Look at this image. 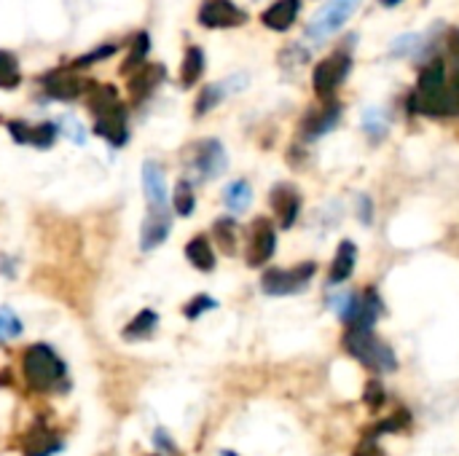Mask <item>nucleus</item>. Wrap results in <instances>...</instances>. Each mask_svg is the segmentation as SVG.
I'll return each instance as SVG.
<instances>
[{
    "mask_svg": "<svg viewBox=\"0 0 459 456\" xmlns=\"http://www.w3.org/2000/svg\"><path fill=\"white\" fill-rule=\"evenodd\" d=\"M17 336H22V320L9 306H4L0 309V341H9Z\"/></svg>",
    "mask_w": 459,
    "mask_h": 456,
    "instance_id": "obj_30",
    "label": "nucleus"
},
{
    "mask_svg": "<svg viewBox=\"0 0 459 456\" xmlns=\"http://www.w3.org/2000/svg\"><path fill=\"white\" fill-rule=\"evenodd\" d=\"M274 250H277V231H274L271 220L258 218L250 228V239H247V266L258 268L263 263L271 260Z\"/></svg>",
    "mask_w": 459,
    "mask_h": 456,
    "instance_id": "obj_8",
    "label": "nucleus"
},
{
    "mask_svg": "<svg viewBox=\"0 0 459 456\" xmlns=\"http://www.w3.org/2000/svg\"><path fill=\"white\" fill-rule=\"evenodd\" d=\"M247 22V14L231 4V0H202L199 6V25L210 27V30H229V27H239Z\"/></svg>",
    "mask_w": 459,
    "mask_h": 456,
    "instance_id": "obj_7",
    "label": "nucleus"
},
{
    "mask_svg": "<svg viewBox=\"0 0 459 456\" xmlns=\"http://www.w3.org/2000/svg\"><path fill=\"white\" fill-rule=\"evenodd\" d=\"M223 202L229 207L231 215H242L247 213V207L253 205V189H250V182L247 180H231L226 191H223Z\"/></svg>",
    "mask_w": 459,
    "mask_h": 456,
    "instance_id": "obj_22",
    "label": "nucleus"
},
{
    "mask_svg": "<svg viewBox=\"0 0 459 456\" xmlns=\"http://www.w3.org/2000/svg\"><path fill=\"white\" fill-rule=\"evenodd\" d=\"M242 86H247V78H245V75H231V78L223 81V83H210V86H205L202 95H199V100H197V116L210 113L215 105L223 103L226 95H231V91H239Z\"/></svg>",
    "mask_w": 459,
    "mask_h": 456,
    "instance_id": "obj_17",
    "label": "nucleus"
},
{
    "mask_svg": "<svg viewBox=\"0 0 459 456\" xmlns=\"http://www.w3.org/2000/svg\"><path fill=\"white\" fill-rule=\"evenodd\" d=\"M354 215H357V220L362 226H371V220H374V202H371V197H365V194L354 197Z\"/></svg>",
    "mask_w": 459,
    "mask_h": 456,
    "instance_id": "obj_33",
    "label": "nucleus"
},
{
    "mask_svg": "<svg viewBox=\"0 0 459 456\" xmlns=\"http://www.w3.org/2000/svg\"><path fill=\"white\" fill-rule=\"evenodd\" d=\"M43 89H46V95L54 100H73L83 91V83L70 70H54L43 78Z\"/></svg>",
    "mask_w": 459,
    "mask_h": 456,
    "instance_id": "obj_18",
    "label": "nucleus"
},
{
    "mask_svg": "<svg viewBox=\"0 0 459 456\" xmlns=\"http://www.w3.org/2000/svg\"><path fill=\"white\" fill-rule=\"evenodd\" d=\"M186 258L199 271H213L215 268V252H213V244H210L207 236H194L186 244Z\"/></svg>",
    "mask_w": 459,
    "mask_h": 456,
    "instance_id": "obj_24",
    "label": "nucleus"
},
{
    "mask_svg": "<svg viewBox=\"0 0 459 456\" xmlns=\"http://www.w3.org/2000/svg\"><path fill=\"white\" fill-rule=\"evenodd\" d=\"M341 346L349 357H354L369 371H377V374L398 371V357H395L393 346H387L382 338H377L374 330H352V328H346V333L341 338Z\"/></svg>",
    "mask_w": 459,
    "mask_h": 456,
    "instance_id": "obj_1",
    "label": "nucleus"
},
{
    "mask_svg": "<svg viewBox=\"0 0 459 456\" xmlns=\"http://www.w3.org/2000/svg\"><path fill=\"white\" fill-rule=\"evenodd\" d=\"M17 83H19L17 59L9 51H0V86H4V89H14Z\"/></svg>",
    "mask_w": 459,
    "mask_h": 456,
    "instance_id": "obj_29",
    "label": "nucleus"
},
{
    "mask_svg": "<svg viewBox=\"0 0 459 456\" xmlns=\"http://www.w3.org/2000/svg\"><path fill=\"white\" fill-rule=\"evenodd\" d=\"M95 119H97L95 132H97L100 137H105L111 145L121 148V145L129 140L127 111H124V105H121V103H119L116 108H111V111H105V113H100V116H95Z\"/></svg>",
    "mask_w": 459,
    "mask_h": 456,
    "instance_id": "obj_12",
    "label": "nucleus"
},
{
    "mask_svg": "<svg viewBox=\"0 0 459 456\" xmlns=\"http://www.w3.org/2000/svg\"><path fill=\"white\" fill-rule=\"evenodd\" d=\"M221 456H237V453H234V451H223Z\"/></svg>",
    "mask_w": 459,
    "mask_h": 456,
    "instance_id": "obj_40",
    "label": "nucleus"
},
{
    "mask_svg": "<svg viewBox=\"0 0 459 456\" xmlns=\"http://www.w3.org/2000/svg\"><path fill=\"white\" fill-rule=\"evenodd\" d=\"M268 202H271L274 215L280 220V228L296 226V220L301 215V194L296 186H291V182H277V186L271 189Z\"/></svg>",
    "mask_w": 459,
    "mask_h": 456,
    "instance_id": "obj_9",
    "label": "nucleus"
},
{
    "mask_svg": "<svg viewBox=\"0 0 459 456\" xmlns=\"http://www.w3.org/2000/svg\"><path fill=\"white\" fill-rule=\"evenodd\" d=\"M317 266L312 260H304L293 268H266L261 277V290L271 298H285L299 296L309 288Z\"/></svg>",
    "mask_w": 459,
    "mask_h": 456,
    "instance_id": "obj_3",
    "label": "nucleus"
},
{
    "mask_svg": "<svg viewBox=\"0 0 459 456\" xmlns=\"http://www.w3.org/2000/svg\"><path fill=\"white\" fill-rule=\"evenodd\" d=\"M148 51H151V41H148V33H137L135 35V41H132V51H129V57H127V62H124V73H129V70H135L145 57H148Z\"/></svg>",
    "mask_w": 459,
    "mask_h": 456,
    "instance_id": "obj_28",
    "label": "nucleus"
},
{
    "mask_svg": "<svg viewBox=\"0 0 459 456\" xmlns=\"http://www.w3.org/2000/svg\"><path fill=\"white\" fill-rule=\"evenodd\" d=\"M352 70V57L349 51H333L331 57H325L323 62H317L315 73H312V83L320 100H333L336 89L344 83V78Z\"/></svg>",
    "mask_w": 459,
    "mask_h": 456,
    "instance_id": "obj_5",
    "label": "nucleus"
},
{
    "mask_svg": "<svg viewBox=\"0 0 459 456\" xmlns=\"http://www.w3.org/2000/svg\"><path fill=\"white\" fill-rule=\"evenodd\" d=\"M213 231H215V239H218L221 250L226 255H234L237 252V220L234 218H218Z\"/></svg>",
    "mask_w": 459,
    "mask_h": 456,
    "instance_id": "obj_27",
    "label": "nucleus"
},
{
    "mask_svg": "<svg viewBox=\"0 0 459 456\" xmlns=\"http://www.w3.org/2000/svg\"><path fill=\"white\" fill-rule=\"evenodd\" d=\"M360 4L362 0H328L320 9V14L312 19V25L307 27V43L323 46L331 35H336L349 22V17L357 12Z\"/></svg>",
    "mask_w": 459,
    "mask_h": 456,
    "instance_id": "obj_4",
    "label": "nucleus"
},
{
    "mask_svg": "<svg viewBox=\"0 0 459 456\" xmlns=\"http://www.w3.org/2000/svg\"><path fill=\"white\" fill-rule=\"evenodd\" d=\"M385 306H382V296L377 288H365L362 298H360V312L354 317V322L349 325L352 330H374L377 320L382 317Z\"/></svg>",
    "mask_w": 459,
    "mask_h": 456,
    "instance_id": "obj_19",
    "label": "nucleus"
},
{
    "mask_svg": "<svg viewBox=\"0 0 459 456\" xmlns=\"http://www.w3.org/2000/svg\"><path fill=\"white\" fill-rule=\"evenodd\" d=\"M143 191H145L148 207H153V210L167 207V199H169L167 177H164V169L156 161H145L143 164Z\"/></svg>",
    "mask_w": 459,
    "mask_h": 456,
    "instance_id": "obj_13",
    "label": "nucleus"
},
{
    "mask_svg": "<svg viewBox=\"0 0 459 456\" xmlns=\"http://www.w3.org/2000/svg\"><path fill=\"white\" fill-rule=\"evenodd\" d=\"M205 73V51L199 46H189L186 57H183V67H180V83L191 89Z\"/></svg>",
    "mask_w": 459,
    "mask_h": 456,
    "instance_id": "obj_25",
    "label": "nucleus"
},
{
    "mask_svg": "<svg viewBox=\"0 0 459 456\" xmlns=\"http://www.w3.org/2000/svg\"><path fill=\"white\" fill-rule=\"evenodd\" d=\"M362 400H365V406H369V408L379 411V408L385 406V400H387L382 382H369V384H365V395H362Z\"/></svg>",
    "mask_w": 459,
    "mask_h": 456,
    "instance_id": "obj_32",
    "label": "nucleus"
},
{
    "mask_svg": "<svg viewBox=\"0 0 459 456\" xmlns=\"http://www.w3.org/2000/svg\"><path fill=\"white\" fill-rule=\"evenodd\" d=\"M169 231H172V213L167 207H161V210L151 207L148 218H145V223L140 228V247H143V252H151V250L161 247L167 242Z\"/></svg>",
    "mask_w": 459,
    "mask_h": 456,
    "instance_id": "obj_11",
    "label": "nucleus"
},
{
    "mask_svg": "<svg viewBox=\"0 0 459 456\" xmlns=\"http://www.w3.org/2000/svg\"><path fill=\"white\" fill-rule=\"evenodd\" d=\"M0 271H4L6 277H14V266H12L9 258H0Z\"/></svg>",
    "mask_w": 459,
    "mask_h": 456,
    "instance_id": "obj_38",
    "label": "nucleus"
},
{
    "mask_svg": "<svg viewBox=\"0 0 459 456\" xmlns=\"http://www.w3.org/2000/svg\"><path fill=\"white\" fill-rule=\"evenodd\" d=\"M197 207V197H194V186L189 180H180L175 186V194H172V210L180 215V218H189Z\"/></svg>",
    "mask_w": 459,
    "mask_h": 456,
    "instance_id": "obj_26",
    "label": "nucleus"
},
{
    "mask_svg": "<svg viewBox=\"0 0 459 456\" xmlns=\"http://www.w3.org/2000/svg\"><path fill=\"white\" fill-rule=\"evenodd\" d=\"M379 4H382V6H387V9H395L398 4H403V0H379Z\"/></svg>",
    "mask_w": 459,
    "mask_h": 456,
    "instance_id": "obj_39",
    "label": "nucleus"
},
{
    "mask_svg": "<svg viewBox=\"0 0 459 456\" xmlns=\"http://www.w3.org/2000/svg\"><path fill=\"white\" fill-rule=\"evenodd\" d=\"M22 374H25L30 390L46 392L65 379L67 365L59 359V354L49 344H33L22 357Z\"/></svg>",
    "mask_w": 459,
    "mask_h": 456,
    "instance_id": "obj_2",
    "label": "nucleus"
},
{
    "mask_svg": "<svg viewBox=\"0 0 459 456\" xmlns=\"http://www.w3.org/2000/svg\"><path fill=\"white\" fill-rule=\"evenodd\" d=\"M153 443H156L159 448H167V451H175V443H172V440H167V435H164V429H156V432H153Z\"/></svg>",
    "mask_w": 459,
    "mask_h": 456,
    "instance_id": "obj_37",
    "label": "nucleus"
},
{
    "mask_svg": "<svg viewBox=\"0 0 459 456\" xmlns=\"http://www.w3.org/2000/svg\"><path fill=\"white\" fill-rule=\"evenodd\" d=\"M164 78V67L161 65H145L143 70H137L132 78H129V95L135 103H143L151 91L161 83Z\"/></svg>",
    "mask_w": 459,
    "mask_h": 456,
    "instance_id": "obj_20",
    "label": "nucleus"
},
{
    "mask_svg": "<svg viewBox=\"0 0 459 456\" xmlns=\"http://www.w3.org/2000/svg\"><path fill=\"white\" fill-rule=\"evenodd\" d=\"M352 456H387V453H385V448L379 445V440H369V437H365V440L354 448Z\"/></svg>",
    "mask_w": 459,
    "mask_h": 456,
    "instance_id": "obj_35",
    "label": "nucleus"
},
{
    "mask_svg": "<svg viewBox=\"0 0 459 456\" xmlns=\"http://www.w3.org/2000/svg\"><path fill=\"white\" fill-rule=\"evenodd\" d=\"M213 309H218V301L213 296H197L183 306V314H186V320H199L205 312H213Z\"/></svg>",
    "mask_w": 459,
    "mask_h": 456,
    "instance_id": "obj_31",
    "label": "nucleus"
},
{
    "mask_svg": "<svg viewBox=\"0 0 459 456\" xmlns=\"http://www.w3.org/2000/svg\"><path fill=\"white\" fill-rule=\"evenodd\" d=\"M338 119H341V105H338L336 100H325L323 108L309 111V113L304 116V121H301V140L315 143V140L325 137L328 132L336 129Z\"/></svg>",
    "mask_w": 459,
    "mask_h": 456,
    "instance_id": "obj_10",
    "label": "nucleus"
},
{
    "mask_svg": "<svg viewBox=\"0 0 459 456\" xmlns=\"http://www.w3.org/2000/svg\"><path fill=\"white\" fill-rule=\"evenodd\" d=\"M62 129H65V135L73 140V143H78V145H83V140H86V135H83V127L75 121V119H65L62 121Z\"/></svg>",
    "mask_w": 459,
    "mask_h": 456,
    "instance_id": "obj_36",
    "label": "nucleus"
},
{
    "mask_svg": "<svg viewBox=\"0 0 459 456\" xmlns=\"http://www.w3.org/2000/svg\"><path fill=\"white\" fill-rule=\"evenodd\" d=\"M299 12H301V0H277V4H271V6L261 14V22H263L268 30L285 33V30H291V27L296 25Z\"/></svg>",
    "mask_w": 459,
    "mask_h": 456,
    "instance_id": "obj_14",
    "label": "nucleus"
},
{
    "mask_svg": "<svg viewBox=\"0 0 459 456\" xmlns=\"http://www.w3.org/2000/svg\"><path fill=\"white\" fill-rule=\"evenodd\" d=\"M354 266H357V247H354V242L344 239L338 244L336 255H333V263H331V271H328V285L331 288L344 285L354 274Z\"/></svg>",
    "mask_w": 459,
    "mask_h": 456,
    "instance_id": "obj_15",
    "label": "nucleus"
},
{
    "mask_svg": "<svg viewBox=\"0 0 459 456\" xmlns=\"http://www.w3.org/2000/svg\"><path fill=\"white\" fill-rule=\"evenodd\" d=\"M9 132L17 143L22 145H35V148H51L54 140H57V127L54 124H38V127H30L25 121H12L9 124Z\"/></svg>",
    "mask_w": 459,
    "mask_h": 456,
    "instance_id": "obj_16",
    "label": "nucleus"
},
{
    "mask_svg": "<svg viewBox=\"0 0 459 456\" xmlns=\"http://www.w3.org/2000/svg\"><path fill=\"white\" fill-rule=\"evenodd\" d=\"M156 328H159V314L153 309H143V312H137L129 320V325L124 328L121 338L124 341H145V338H151L156 333Z\"/></svg>",
    "mask_w": 459,
    "mask_h": 456,
    "instance_id": "obj_21",
    "label": "nucleus"
},
{
    "mask_svg": "<svg viewBox=\"0 0 459 456\" xmlns=\"http://www.w3.org/2000/svg\"><path fill=\"white\" fill-rule=\"evenodd\" d=\"M111 54H116V46L111 43V46H100L97 51H91V54H83L78 62H75V67H86V65H95V62H100V59H105V57H111Z\"/></svg>",
    "mask_w": 459,
    "mask_h": 456,
    "instance_id": "obj_34",
    "label": "nucleus"
},
{
    "mask_svg": "<svg viewBox=\"0 0 459 456\" xmlns=\"http://www.w3.org/2000/svg\"><path fill=\"white\" fill-rule=\"evenodd\" d=\"M226 166H229V156H226V148L218 140H199L191 148L189 169L199 180H215L226 172Z\"/></svg>",
    "mask_w": 459,
    "mask_h": 456,
    "instance_id": "obj_6",
    "label": "nucleus"
},
{
    "mask_svg": "<svg viewBox=\"0 0 459 456\" xmlns=\"http://www.w3.org/2000/svg\"><path fill=\"white\" fill-rule=\"evenodd\" d=\"M362 132L371 143H382L390 132V113L385 108H365L362 111Z\"/></svg>",
    "mask_w": 459,
    "mask_h": 456,
    "instance_id": "obj_23",
    "label": "nucleus"
}]
</instances>
